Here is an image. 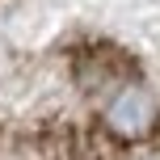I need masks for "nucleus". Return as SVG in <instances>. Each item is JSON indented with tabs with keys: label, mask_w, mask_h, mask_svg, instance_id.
<instances>
[{
	"label": "nucleus",
	"mask_w": 160,
	"mask_h": 160,
	"mask_svg": "<svg viewBox=\"0 0 160 160\" xmlns=\"http://www.w3.org/2000/svg\"><path fill=\"white\" fill-rule=\"evenodd\" d=\"M156 114H160L156 97L148 93V88H139V84H127L105 105V127H110L114 135H122V139H139V135H148V131L156 127Z\"/></svg>",
	"instance_id": "nucleus-1"
}]
</instances>
